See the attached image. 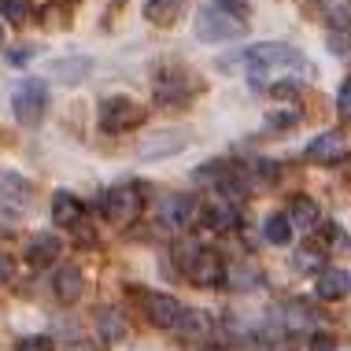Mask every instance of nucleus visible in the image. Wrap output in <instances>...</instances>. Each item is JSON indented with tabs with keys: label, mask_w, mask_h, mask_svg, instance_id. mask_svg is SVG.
<instances>
[{
	"label": "nucleus",
	"mask_w": 351,
	"mask_h": 351,
	"mask_svg": "<svg viewBox=\"0 0 351 351\" xmlns=\"http://www.w3.org/2000/svg\"><path fill=\"white\" fill-rule=\"evenodd\" d=\"M185 145H189V130L185 126H167V130H159V134L141 141V159L178 156V152H185Z\"/></svg>",
	"instance_id": "obj_8"
},
{
	"label": "nucleus",
	"mask_w": 351,
	"mask_h": 351,
	"mask_svg": "<svg viewBox=\"0 0 351 351\" xmlns=\"http://www.w3.org/2000/svg\"><path fill=\"white\" fill-rule=\"evenodd\" d=\"M174 333L185 340V344H204L211 337V318L204 311H193V307H182V315L174 322Z\"/></svg>",
	"instance_id": "obj_13"
},
{
	"label": "nucleus",
	"mask_w": 351,
	"mask_h": 351,
	"mask_svg": "<svg viewBox=\"0 0 351 351\" xmlns=\"http://www.w3.org/2000/svg\"><path fill=\"white\" fill-rule=\"evenodd\" d=\"M141 303H145V315L152 326H163V329H174L178 315H182V303L174 296H167V292H148Z\"/></svg>",
	"instance_id": "obj_11"
},
{
	"label": "nucleus",
	"mask_w": 351,
	"mask_h": 351,
	"mask_svg": "<svg viewBox=\"0 0 351 351\" xmlns=\"http://www.w3.org/2000/svg\"><path fill=\"white\" fill-rule=\"evenodd\" d=\"M97 119H100L104 134H126V130H134L137 122L145 119V108L130 97H108V100H100Z\"/></svg>",
	"instance_id": "obj_4"
},
{
	"label": "nucleus",
	"mask_w": 351,
	"mask_h": 351,
	"mask_svg": "<svg viewBox=\"0 0 351 351\" xmlns=\"http://www.w3.org/2000/svg\"><path fill=\"white\" fill-rule=\"evenodd\" d=\"M344 156H348V148H344V137H340L337 130H329V134H322L307 145V159L311 163H322V167H333Z\"/></svg>",
	"instance_id": "obj_12"
},
{
	"label": "nucleus",
	"mask_w": 351,
	"mask_h": 351,
	"mask_svg": "<svg viewBox=\"0 0 351 351\" xmlns=\"http://www.w3.org/2000/svg\"><path fill=\"white\" fill-rule=\"evenodd\" d=\"M12 111L23 126H37L45 119V111H49V85L41 78H26L12 97Z\"/></svg>",
	"instance_id": "obj_3"
},
{
	"label": "nucleus",
	"mask_w": 351,
	"mask_h": 351,
	"mask_svg": "<svg viewBox=\"0 0 351 351\" xmlns=\"http://www.w3.org/2000/svg\"><path fill=\"white\" fill-rule=\"evenodd\" d=\"M82 289H85V278L78 267H60L52 278V292L60 303H78L82 300Z\"/></svg>",
	"instance_id": "obj_17"
},
{
	"label": "nucleus",
	"mask_w": 351,
	"mask_h": 351,
	"mask_svg": "<svg viewBox=\"0 0 351 351\" xmlns=\"http://www.w3.org/2000/svg\"><path fill=\"white\" fill-rule=\"evenodd\" d=\"M329 49H333L337 56L351 52V49H348V34H337V30H329Z\"/></svg>",
	"instance_id": "obj_34"
},
{
	"label": "nucleus",
	"mask_w": 351,
	"mask_h": 351,
	"mask_svg": "<svg viewBox=\"0 0 351 351\" xmlns=\"http://www.w3.org/2000/svg\"><path fill=\"white\" fill-rule=\"evenodd\" d=\"M244 60H248V71H252V85H263L267 78H274V74H307L311 63L303 60L300 49H292V45L285 41H263L255 45V49L244 52Z\"/></svg>",
	"instance_id": "obj_1"
},
{
	"label": "nucleus",
	"mask_w": 351,
	"mask_h": 351,
	"mask_svg": "<svg viewBox=\"0 0 351 351\" xmlns=\"http://www.w3.org/2000/svg\"><path fill=\"white\" fill-rule=\"evenodd\" d=\"M67 351H97V348H93V344H82V340H74V344H71Z\"/></svg>",
	"instance_id": "obj_38"
},
{
	"label": "nucleus",
	"mask_w": 351,
	"mask_h": 351,
	"mask_svg": "<svg viewBox=\"0 0 351 351\" xmlns=\"http://www.w3.org/2000/svg\"><path fill=\"white\" fill-rule=\"evenodd\" d=\"M318 8L329 15V30L351 34V0H318Z\"/></svg>",
	"instance_id": "obj_24"
},
{
	"label": "nucleus",
	"mask_w": 351,
	"mask_h": 351,
	"mask_svg": "<svg viewBox=\"0 0 351 351\" xmlns=\"http://www.w3.org/2000/svg\"><path fill=\"white\" fill-rule=\"evenodd\" d=\"M226 285L237 292H252V289H263V270L255 263H241V267H230L226 270Z\"/></svg>",
	"instance_id": "obj_23"
},
{
	"label": "nucleus",
	"mask_w": 351,
	"mask_h": 351,
	"mask_svg": "<svg viewBox=\"0 0 351 351\" xmlns=\"http://www.w3.org/2000/svg\"><path fill=\"white\" fill-rule=\"evenodd\" d=\"M296 270H303V274H322L326 270V252L322 248H315V244H307V248H300L296 252Z\"/></svg>",
	"instance_id": "obj_28"
},
{
	"label": "nucleus",
	"mask_w": 351,
	"mask_h": 351,
	"mask_svg": "<svg viewBox=\"0 0 351 351\" xmlns=\"http://www.w3.org/2000/svg\"><path fill=\"white\" fill-rule=\"evenodd\" d=\"M311 351H337V340L333 337H311Z\"/></svg>",
	"instance_id": "obj_35"
},
{
	"label": "nucleus",
	"mask_w": 351,
	"mask_h": 351,
	"mask_svg": "<svg viewBox=\"0 0 351 351\" xmlns=\"http://www.w3.org/2000/svg\"><path fill=\"white\" fill-rule=\"evenodd\" d=\"M315 326V315H311V307L303 300H292L285 303V329H311Z\"/></svg>",
	"instance_id": "obj_27"
},
{
	"label": "nucleus",
	"mask_w": 351,
	"mask_h": 351,
	"mask_svg": "<svg viewBox=\"0 0 351 351\" xmlns=\"http://www.w3.org/2000/svg\"><path fill=\"white\" fill-rule=\"evenodd\" d=\"M93 326H97V337L104 340V344H122L126 333H130L126 318H122L115 307H100L97 315H93Z\"/></svg>",
	"instance_id": "obj_15"
},
{
	"label": "nucleus",
	"mask_w": 351,
	"mask_h": 351,
	"mask_svg": "<svg viewBox=\"0 0 351 351\" xmlns=\"http://www.w3.org/2000/svg\"><path fill=\"white\" fill-rule=\"evenodd\" d=\"M267 122H270L274 130H289V126H296V122H300V111H296V108H285V111H270V115H267Z\"/></svg>",
	"instance_id": "obj_30"
},
{
	"label": "nucleus",
	"mask_w": 351,
	"mask_h": 351,
	"mask_svg": "<svg viewBox=\"0 0 351 351\" xmlns=\"http://www.w3.org/2000/svg\"><path fill=\"white\" fill-rule=\"evenodd\" d=\"M26 12H30V4H26V0H0V15H4L8 23H23Z\"/></svg>",
	"instance_id": "obj_29"
},
{
	"label": "nucleus",
	"mask_w": 351,
	"mask_h": 351,
	"mask_svg": "<svg viewBox=\"0 0 351 351\" xmlns=\"http://www.w3.org/2000/svg\"><path fill=\"white\" fill-rule=\"evenodd\" d=\"M63 255V241L56 233H37L30 244H26V263L30 267H52Z\"/></svg>",
	"instance_id": "obj_14"
},
{
	"label": "nucleus",
	"mask_w": 351,
	"mask_h": 351,
	"mask_svg": "<svg viewBox=\"0 0 351 351\" xmlns=\"http://www.w3.org/2000/svg\"><path fill=\"white\" fill-rule=\"evenodd\" d=\"M30 56H34V49H30V45H23V49L8 52V60H12V63H26V60H30Z\"/></svg>",
	"instance_id": "obj_36"
},
{
	"label": "nucleus",
	"mask_w": 351,
	"mask_h": 351,
	"mask_svg": "<svg viewBox=\"0 0 351 351\" xmlns=\"http://www.w3.org/2000/svg\"><path fill=\"white\" fill-rule=\"evenodd\" d=\"M196 37L200 41H241V37H248V23L244 19H237V15H226L222 8H215V4H207L196 12Z\"/></svg>",
	"instance_id": "obj_2"
},
{
	"label": "nucleus",
	"mask_w": 351,
	"mask_h": 351,
	"mask_svg": "<svg viewBox=\"0 0 351 351\" xmlns=\"http://www.w3.org/2000/svg\"><path fill=\"white\" fill-rule=\"evenodd\" d=\"M289 222H292V230H315L322 222V207L315 204V196H296L289 207Z\"/></svg>",
	"instance_id": "obj_21"
},
{
	"label": "nucleus",
	"mask_w": 351,
	"mask_h": 351,
	"mask_svg": "<svg viewBox=\"0 0 351 351\" xmlns=\"http://www.w3.org/2000/svg\"><path fill=\"white\" fill-rule=\"evenodd\" d=\"M200 218V204H196V196H167L163 204H159V226H167V230H189V226Z\"/></svg>",
	"instance_id": "obj_7"
},
{
	"label": "nucleus",
	"mask_w": 351,
	"mask_h": 351,
	"mask_svg": "<svg viewBox=\"0 0 351 351\" xmlns=\"http://www.w3.org/2000/svg\"><path fill=\"white\" fill-rule=\"evenodd\" d=\"M89 71H93V60H85V56H67V60H56L49 67V74L63 85H78Z\"/></svg>",
	"instance_id": "obj_19"
},
{
	"label": "nucleus",
	"mask_w": 351,
	"mask_h": 351,
	"mask_svg": "<svg viewBox=\"0 0 351 351\" xmlns=\"http://www.w3.org/2000/svg\"><path fill=\"white\" fill-rule=\"evenodd\" d=\"M100 211L108 215V222L115 226H130L141 215V196L134 185H115L100 196Z\"/></svg>",
	"instance_id": "obj_5"
},
{
	"label": "nucleus",
	"mask_w": 351,
	"mask_h": 351,
	"mask_svg": "<svg viewBox=\"0 0 351 351\" xmlns=\"http://www.w3.org/2000/svg\"><path fill=\"white\" fill-rule=\"evenodd\" d=\"M0 45H4V26H0Z\"/></svg>",
	"instance_id": "obj_39"
},
{
	"label": "nucleus",
	"mask_w": 351,
	"mask_h": 351,
	"mask_svg": "<svg viewBox=\"0 0 351 351\" xmlns=\"http://www.w3.org/2000/svg\"><path fill=\"white\" fill-rule=\"evenodd\" d=\"M52 222L63 226V230H78L82 226V200L67 189H60V193L52 196Z\"/></svg>",
	"instance_id": "obj_16"
},
{
	"label": "nucleus",
	"mask_w": 351,
	"mask_h": 351,
	"mask_svg": "<svg viewBox=\"0 0 351 351\" xmlns=\"http://www.w3.org/2000/svg\"><path fill=\"white\" fill-rule=\"evenodd\" d=\"M189 281L204 285V289L222 285V281H226V259H222V252L200 248V255H196V263H193V270H189Z\"/></svg>",
	"instance_id": "obj_10"
},
{
	"label": "nucleus",
	"mask_w": 351,
	"mask_h": 351,
	"mask_svg": "<svg viewBox=\"0 0 351 351\" xmlns=\"http://www.w3.org/2000/svg\"><path fill=\"white\" fill-rule=\"evenodd\" d=\"M263 237H267L270 244H278V248H285V244L292 241V222H289V215L285 211H274L267 218V226H263Z\"/></svg>",
	"instance_id": "obj_25"
},
{
	"label": "nucleus",
	"mask_w": 351,
	"mask_h": 351,
	"mask_svg": "<svg viewBox=\"0 0 351 351\" xmlns=\"http://www.w3.org/2000/svg\"><path fill=\"white\" fill-rule=\"evenodd\" d=\"M4 281H12V259L0 252V285H4Z\"/></svg>",
	"instance_id": "obj_37"
},
{
	"label": "nucleus",
	"mask_w": 351,
	"mask_h": 351,
	"mask_svg": "<svg viewBox=\"0 0 351 351\" xmlns=\"http://www.w3.org/2000/svg\"><path fill=\"white\" fill-rule=\"evenodd\" d=\"M174 267L189 278V270H193V263H196V255H200V244H196V237H182V241L174 244Z\"/></svg>",
	"instance_id": "obj_26"
},
{
	"label": "nucleus",
	"mask_w": 351,
	"mask_h": 351,
	"mask_svg": "<svg viewBox=\"0 0 351 351\" xmlns=\"http://www.w3.org/2000/svg\"><path fill=\"white\" fill-rule=\"evenodd\" d=\"M196 89H200V82H193L185 71H163L156 78V100L159 104H185Z\"/></svg>",
	"instance_id": "obj_9"
},
{
	"label": "nucleus",
	"mask_w": 351,
	"mask_h": 351,
	"mask_svg": "<svg viewBox=\"0 0 351 351\" xmlns=\"http://www.w3.org/2000/svg\"><path fill=\"white\" fill-rule=\"evenodd\" d=\"M215 8H222L226 15H237V19H244V15L252 12L248 0H215Z\"/></svg>",
	"instance_id": "obj_32"
},
{
	"label": "nucleus",
	"mask_w": 351,
	"mask_h": 351,
	"mask_svg": "<svg viewBox=\"0 0 351 351\" xmlns=\"http://www.w3.org/2000/svg\"><path fill=\"white\" fill-rule=\"evenodd\" d=\"M337 111H340V119H351V78L337 93Z\"/></svg>",
	"instance_id": "obj_33"
},
{
	"label": "nucleus",
	"mask_w": 351,
	"mask_h": 351,
	"mask_svg": "<svg viewBox=\"0 0 351 351\" xmlns=\"http://www.w3.org/2000/svg\"><path fill=\"white\" fill-rule=\"evenodd\" d=\"M185 0H148L145 4V19L152 26H174L178 15H182Z\"/></svg>",
	"instance_id": "obj_22"
},
{
	"label": "nucleus",
	"mask_w": 351,
	"mask_h": 351,
	"mask_svg": "<svg viewBox=\"0 0 351 351\" xmlns=\"http://www.w3.org/2000/svg\"><path fill=\"white\" fill-rule=\"evenodd\" d=\"M200 218H204V226H211V230H233L237 222H241V211H237V204H230V200H222V196H218V200H211L200 211Z\"/></svg>",
	"instance_id": "obj_18"
},
{
	"label": "nucleus",
	"mask_w": 351,
	"mask_h": 351,
	"mask_svg": "<svg viewBox=\"0 0 351 351\" xmlns=\"http://www.w3.org/2000/svg\"><path fill=\"white\" fill-rule=\"evenodd\" d=\"M15 351H56V344L49 337H19Z\"/></svg>",
	"instance_id": "obj_31"
},
{
	"label": "nucleus",
	"mask_w": 351,
	"mask_h": 351,
	"mask_svg": "<svg viewBox=\"0 0 351 351\" xmlns=\"http://www.w3.org/2000/svg\"><path fill=\"white\" fill-rule=\"evenodd\" d=\"M30 200H34V185L23 174H15V170H4L0 174V215L19 218L30 207Z\"/></svg>",
	"instance_id": "obj_6"
},
{
	"label": "nucleus",
	"mask_w": 351,
	"mask_h": 351,
	"mask_svg": "<svg viewBox=\"0 0 351 351\" xmlns=\"http://www.w3.org/2000/svg\"><path fill=\"white\" fill-rule=\"evenodd\" d=\"M351 289V278L344 270H322L315 281V296L318 300H344Z\"/></svg>",
	"instance_id": "obj_20"
}]
</instances>
